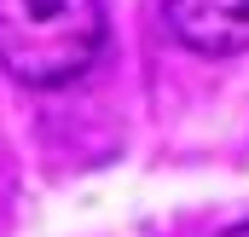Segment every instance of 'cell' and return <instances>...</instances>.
Masks as SVG:
<instances>
[{
	"label": "cell",
	"mask_w": 249,
	"mask_h": 237,
	"mask_svg": "<svg viewBox=\"0 0 249 237\" xmlns=\"http://www.w3.org/2000/svg\"><path fill=\"white\" fill-rule=\"evenodd\" d=\"M220 237H249V226H232V232H220Z\"/></svg>",
	"instance_id": "cell-3"
},
{
	"label": "cell",
	"mask_w": 249,
	"mask_h": 237,
	"mask_svg": "<svg viewBox=\"0 0 249 237\" xmlns=\"http://www.w3.org/2000/svg\"><path fill=\"white\" fill-rule=\"evenodd\" d=\"M105 47V0H0V69L23 87H70Z\"/></svg>",
	"instance_id": "cell-1"
},
{
	"label": "cell",
	"mask_w": 249,
	"mask_h": 237,
	"mask_svg": "<svg viewBox=\"0 0 249 237\" xmlns=\"http://www.w3.org/2000/svg\"><path fill=\"white\" fill-rule=\"evenodd\" d=\"M162 23L203 58H232L249 47V0H162Z\"/></svg>",
	"instance_id": "cell-2"
}]
</instances>
